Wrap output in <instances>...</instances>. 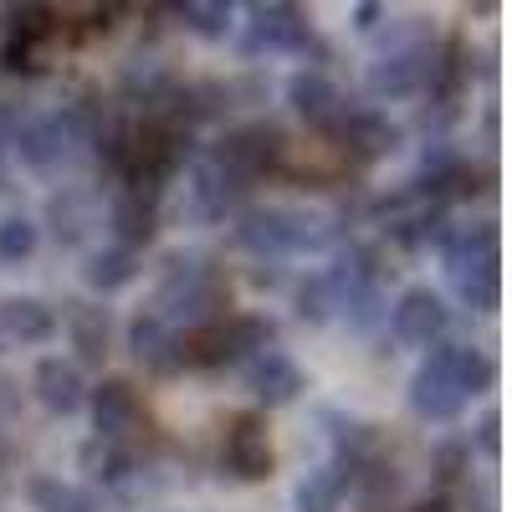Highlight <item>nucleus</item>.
Instances as JSON below:
<instances>
[{
  "label": "nucleus",
  "instance_id": "obj_1",
  "mask_svg": "<svg viewBox=\"0 0 512 512\" xmlns=\"http://www.w3.org/2000/svg\"><path fill=\"white\" fill-rule=\"evenodd\" d=\"M231 308V287L226 277L205 262V256H164V272H159V292H154V318L164 328H200V323H221V313Z\"/></svg>",
  "mask_w": 512,
  "mask_h": 512
},
{
  "label": "nucleus",
  "instance_id": "obj_2",
  "mask_svg": "<svg viewBox=\"0 0 512 512\" xmlns=\"http://www.w3.org/2000/svg\"><path fill=\"white\" fill-rule=\"evenodd\" d=\"M338 216H323V210H287V205H256L236 216V246H246L262 262H277V256L292 251H323L338 241Z\"/></svg>",
  "mask_w": 512,
  "mask_h": 512
},
{
  "label": "nucleus",
  "instance_id": "obj_3",
  "mask_svg": "<svg viewBox=\"0 0 512 512\" xmlns=\"http://www.w3.org/2000/svg\"><path fill=\"white\" fill-rule=\"evenodd\" d=\"M446 256V277L456 287V297L466 308H477V313H497L502 303V251H497V226L492 221H472V226H456L446 231V241L436 246Z\"/></svg>",
  "mask_w": 512,
  "mask_h": 512
},
{
  "label": "nucleus",
  "instance_id": "obj_4",
  "mask_svg": "<svg viewBox=\"0 0 512 512\" xmlns=\"http://www.w3.org/2000/svg\"><path fill=\"white\" fill-rule=\"evenodd\" d=\"M308 47H318V36H313V21L303 6H287V0H256V6H246V36H241L246 57L308 52Z\"/></svg>",
  "mask_w": 512,
  "mask_h": 512
},
{
  "label": "nucleus",
  "instance_id": "obj_5",
  "mask_svg": "<svg viewBox=\"0 0 512 512\" xmlns=\"http://www.w3.org/2000/svg\"><path fill=\"white\" fill-rule=\"evenodd\" d=\"M456 354H461V344H431V354L420 359V369L410 379V410L420 420H456L466 410Z\"/></svg>",
  "mask_w": 512,
  "mask_h": 512
},
{
  "label": "nucleus",
  "instance_id": "obj_6",
  "mask_svg": "<svg viewBox=\"0 0 512 512\" xmlns=\"http://www.w3.org/2000/svg\"><path fill=\"white\" fill-rule=\"evenodd\" d=\"M210 154H216L231 175H241L251 185L262 175H277V169L287 164V134L277 123H251V128H236L231 139H221Z\"/></svg>",
  "mask_w": 512,
  "mask_h": 512
},
{
  "label": "nucleus",
  "instance_id": "obj_7",
  "mask_svg": "<svg viewBox=\"0 0 512 512\" xmlns=\"http://www.w3.org/2000/svg\"><path fill=\"white\" fill-rule=\"evenodd\" d=\"M431 41L425 36H405L400 47H390L374 67H369V98H379V103H395V98H415V93H425V72H431Z\"/></svg>",
  "mask_w": 512,
  "mask_h": 512
},
{
  "label": "nucleus",
  "instance_id": "obj_8",
  "mask_svg": "<svg viewBox=\"0 0 512 512\" xmlns=\"http://www.w3.org/2000/svg\"><path fill=\"white\" fill-rule=\"evenodd\" d=\"M11 144H16L21 164H26V169H41V175H52L57 164H67V159L82 149L77 128H72V118H67L62 108L16 123V128H11Z\"/></svg>",
  "mask_w": 512,
  "mask_h": 512
},
{
  "label": "nucleus",
  "instance_id": "obj_9",
  "mask_svg": "<svg viewBox=\"0 0 512 512\" xmlns=\"http://www.w3.org/2000/svg\"><path fill=\"white\" fill-rule=\"evenodd\" d=\"M221 466L236 482H262L272 477V436H267V415H231L226 441H221Z\"/></svg>",
  "mask_w": 512,
  "mask_h": 512
},
{
  "label": "nucleus",
  "instance_id": "obj_10",
  "mask_svg": "<svg viewBox=\"0 0 512 512\" xmlns=\"http://www.w3.org/2000/svg\"><path fill=\"white\" fill-rule=\"evenodd\" d=\"M241 195H246V180L231 175L216 154H205V159L190 169V216H195V221H205V226L226 221L231 210L241 205Z\"/></svg>",
  "mask_w": 512,
  "mask_h": 512
},
{
  "label": "nucleus",
  "instance_id": "obj_11",
  "mask_svg": "<svg viewBox=\"0 0 512 512\" xmlns=\"http://www.w3.org/2000/svg\"><path fill=\"white\" fill-rule=\"evenodd\" d=\"M328 134L344 144V154H349L354 164H374V159H384V154L400 149V128L384 118V113H374V108H354V113L344 108Z\"/></svg>",
  "mask_w": 512,
  "mask_h": 512
},
{
  "label": "nucleus",
  "instance_id": "obj_12",
  "mask_svg": "<svg viewBox=\"0 0 512 512\" xmlns=\"http://www.w3.org/2000/svg\"><path fill=\"white\" fill-rule=\"evenodd\" d=\"M446 323H451V313H446V303H441V292H431V287H410V292H400V303L390 308V328H395V338H400V344H415V349L441 344Z\"/></svg>",
  "mask_w": 512,
  "mask_h": 512
},
{
  "label": "nucleus",
  "instance_id": "obj_13",
  "mask_svg": "<svg viewBox=\"0 0 512 512\" xmlns=\"http://www.w3.org/2000/svg\"><path fill=\"white\" fill-rule=\"evenodd\" d=\"M241 374H246V390L262 400V405H292L297 395L308 390V374L297 369V359L282 354V349L251 354V359L241 364Z\"/></svg>",
  "mask_w": 512,
  "mask_h": 512
},
{
  "label": "nucleus",
  "instance_id": "obj_14",
  "mask_svg": "<svg viewBox=\"0 0 512 512\" xmlns=\"http://www.w3.org/2000/svg\"><path fill=\"white\" fill-rule=\"evenodd\" d=\"M31 390L41 400V410L47 415H77L82 405H88V384H82V369L72 359H41L36 374H31Z\"/></svg>",
  "mask_w": 512,
  "mask_h": 512
},
{
  "label": "nucleus",
  "instance_id": "obj_15",
  "mask_svg": "<svg viewBox=\"0 0 512 512\" xmlns=\"http://www.w3.org/2000/svg\"><path fill=\"white\" fill-rule=\"evenodd\" d=\"M287 103L297 118H308L313 128H333L338 113H344V93L333 88V77L318 72V67H303L287 77Z\"/></svg>",
  "mask_w": 512,
  "mask_h": 512
},
{
  "label": "nucleus",
  "instance_id": "obj_16",
  "mask_svg": "<svg viewBox=\"0 0 512 512\" xmlns=\"http://www.w3.org/2000/svg\"><path fill=\"white\" fill-rule=\"evenodd\" d=\"M108 226H113V246H128V251H139L154 231H159V195L149 190H134V185H123L108 205Z\"/></svg>",
  "mask_w": 512,
  "mask_h": 512
},
{
  "label": "nucleus",
  "instance_id": "obj_17",
  "mask_svg": "<svg viewBox=\"0 0 512 512\" xmlns=\"http://www.w3.org/2000/svg\"><path fill=\"white\" fill-rule=\"evenodd\" d=\"M93 405V425H98V441H123L128 431L139 425V395H134V384L128 379H103L98 390L88 395Z\"/></svg>",
  "mask_w": 512,
  "mask_h": 512
},
{
  "label": "nucleus",
  "instance_id": "obj_18",
  "mask_svg": "<svg viewBox=\"0 0 512 512\" xmlns=\"http://www.w3.org/2000/svg\"><path fill=\"white\" fill-rule=\"evenodd\" d=\"M128 354L154 374H180V338L175 328H164L154 313H139L128 323Z\"/></svg>",
  "mask_w": 512,
  "mask_h": 512
},
{
  "label": "nucleus",
  "instance_id": "obj_19",
  "mask_svg": "<svg viewBox=\"0 0 512 512\" xmlns=\"http://www.w3.org/2000/svg\"><path fill=\"white\" fill-rule=\"evenodd\" d=\"M57 333V313L41 297H6L0 303V344H47Z\"/></svg>",
  "mask_w": 512,
  "mask_h": 512
},
{
  "label": "nucleus",
  "instance_id": "obj_20",
  "mask_svg": "<svg viewBox=\"0 0 512 512\" xmlns=\"http://www.w3.org/2000/svg\"><path fill=\"white\" fill-rule=\"evenodd\" d=\"M354 466L344 461H323L313 466V472L297 482V512H338V502H344V492L354 487Z\"/></svg>",
  "mask_w": 512,
  "mask_h": 512
},
{
  "label": "nucleus",
  "instance_id": "obj_21",
  "mask_svg": "<svg viewBox=\"0 0 512 512\" xmlns=\"http://www.w3.org/2000/svg\"><path fill=\"white\" fill-rule=\"evenodd\" d=\"M67 333H72L77 359H82V364H93V369H103V359H108V333H113L108 308H103V303H72V313H67Z\"/></svg>",
  "mask_w": 512,
  "mask_h": 512
},
{
  "label": "nucleus",
  "instance_id": "obj_22",
  "mask_svg": "<svg viewBox=\"0 0 512 512\" xmlns=\"http://www.w3.org/2000/svg\"><path fill=\"white\" fill-rule=\"evenodd\" d=\"M62 31V16L52 6H6L0 11V41H21V47H47Z\"/></svg>",
  "mask_w": 512,
  "mask_h": 512
},
{
  "label": "nucleus",
  "instance_id": "obj_23",
  "mask_svg": "<svg viewBox=\"0 0 512 512\" xmlns=\"http://www.w3.org/2000/svg\"><path fill=\"white\" fill-rule=\"evenodd\" d=\"M323 425H328V441H333V461H344V466L359 472V466L369 461V451H374V425H364L344 410H323Z\"/></svg>",
  "mask_w": 512,
  "mask_h": 512
},
{
  "label": "nucleus",
  "instance_id": "obj_24",
  "mask_svg": "<svg viewBox=\"0 0 512 512\" xmlns=\"http://www.w3.org/2000/svg\"><path fill=\"white\" fill-rule=\"evenodd\" d=\"M139 277V251H128V246H103L88 256V267H82V282H88L93 292H118Z\"/></svg>",
  "mask_w": 512,
  "mask_h": 512
},
{
  "label": "nucleus",
  "instance_id": "obj_25",
  "mask_svg": "<svg viewBox=\"0 0 512 512\" xmlns=\"http://www.w3.org/2000/svg\"><path fill=\"white\" fill-rule=\"evenodd\" d=\"M77 461H82V472H88L98 487H123L128 477H134V466H139L134 456L123 451V441H98V436L77 451Z\"/></svg>",
  "mask_w": 512,
  "mask_h": 512
},
{
  "label": "nucleus",
  "instance_id": "obj_26",
  "mask_svg": "<svg viewBox=\"0 0 512 512\" xmlns=\"http://www.w3.org/2000/svg\"><path fill=\"white\" fill-rule=\"evenodd\" d=\"M47 221H52V231H57L62 246H77L82 236H88V226H93V200L82 195V190H62L47 205Z\"/></svg>",
  "mask_w": 512,
  "mask_h": 512
},
{
  "label": "nucleus",
  "instance_id": "obj_27",
  "mask_svg": "<svg viewBox=\"0 0 512 512\" xmlns=\"http://www.w3.org/2000/svg\"><path fill=\"white\" fill-rule=\"evenodd\" d=\"M31 507L36 512H98V497L88 487H72L57 477H31Z\"/></svg>",
  "mask_w": 512,
  "mask_h": 512
},
{
  "label": "nucleus",
  "instance_id": "obj_28",
  "mask_svg": "<svg viewBox=\"0 0 512 512\" xmlns=\"http://www.w3.org/2000/svg\"><path fill=\"white\" fill-rule=\"evenodd\" d=\"M175 16L185 21V31L205 36V41H221L231 31V0H185V6H175Z\"/></svg>",
  "mask_w": 512,
  "mask_h": 512
},
{
  "label": "nucleus",
  "instance_id": "obj_29",
  "mask_svg": "<svg viewBox=\"0 0 512 512\" xmlns=\"http://www.w3.org/2000/svg\"><path fill=\"white\" fill-rule=\"evenodd\" d=\"M354 487H359V507L364 512H384L395 502V492H400V472H395V466H384V461H364Z\"/></svg>",
  "mask_w": 512,
  "mask_h": 512
},
{
  "label": "nucleus",
  "instance_id": "obj_30",
  "mask_svg": "<svg viewBox=\"0 0 512 512\" xmlns=\"http://www.w3.org/2000/svg\"><path fill=\"white\" fill-rule=\"evenodd\" d=\"M297 318L313 323V328H323V323L338 318V297H333V287H328L323 272H313V277L297 282Z\"/></svg>",
  "mask_w": 512,
  "mask_h": 512
},
{
  "label": "nucleus",
  "instance_id": "obj_31",
  "mask_svg": "<svg viewBox=\"0 0 512 512\" xmlns=\"http://www.w3.org/2000/svg\"><path fill=\"white\" fill-rule=\"evenodd\" d=\"M36 241H41V231H36L31 216H6V221H0V267H21V262H31Z\"/></svg>",
  "mask_w": 512,
  "mask_h": 512
},
{
  "label": "nucleus",
  "instance_id": "obj_32",
  "mask_svg": "<svg viewBox=\"0 0 512 512\" xmlns=\"http://www.w3.org/2000/svg\"><path fill=\"white\" fill-rule=\"evenodd\" d=\"M431 472H436V482H441V487H456L466 472H472V446L456 441V436H446V441L431 451Z\"/></svg>",
  "mask_w": 512,
  "mask_h": 512
},
{
  "label": "nucleus",
  "instance_id": "obj_33",
  "mask_svg": "<svg viewBox=\"0 0 512 512\" xmlns=\"http://www.w3.org/2000/svg\"><path fill=\"white\" fill-rule=\"evenodd\" d=\"M456 374H461V390H466V400H472V395L492 390L497 364H492V359H487L477 344H461V354H456Z\"/></svg>",
  "mask_w": 512,
  "mask_h": 512
},
{
  "label": "nucleus",
  "instance_id": "obj_34",
  "mask_svg": "<svg viewBox=\"0 0 512 512\" xmlns=\"http://www.w3.org/2000/svg\"><path fill=\"white\" fill-rule=\"evenodd\" d=\"M0 72H11V77H41V72H47V57H41L36 47H21V41H0Z\"/></svg>",
  "mask_w": 512,
  "mask_h": 512
},
{
  "label": "nucleus",
  "instance_id": "obj_35",
  "mask_svg": "<svg viewBox=\"0 0 512 512\" xmlns=\"http://www.w3.org/2000/svg\"><path fill=\"white\" fill-rule=\"evenodd\" d=\"M477 446H482L487 461L502 456V415H497V410H487V415L477 420Z\"/></svg>",
  "mask_w": 512,
  "mask_h": 512
},
{
  "label": "nucleus",
  "instance_id": "obj_36",
  "mask_svg": "<svg viewBox=\"0 0 512 512\" xmlns=\"http://www.w3.org/2000/svg\"><path fill=\"white\" fill-rule=\"evenodd\" d=\"M16 410H21V384L11 374H0V425H6Z\"/></svg>",
  "mask_w": 512,
  "mask_h": 512
},
{
  "label": "nucleus",
  "instance_id": "obj_37",
  "mask_svg": "<svg viewBox=\"0 0 512 512\" xmlns=\"http://www.w3.org/2000/svg\"><path fill=\"white\" fill-rule=\"evenodd\" d=\"M384 16H390V11L374 6V0H359V6H354V26H359V31H379Z\"/></svg>",
  "mask_w": 512,
  "mask_h": 512
},
{
  "label": "nucleus",
  "instance_id": "obj_38",
  "mask_svg": "<svg viewBox=\"0 0 512 512\" xmlns=\"http://www.w3.org/2000/svg\"><path fill=\"white\" fill-rule=\"evenodd\" d=\"M410 512H456V502H451L446 492H436V497H420Z\"/></svg>",
  "mask_w": 512,
  "mask_h": 512
},
{
  "label": "nucleus",
  "instance_id": "obj_39",
  "mask_svg": "<svg viewBox=\"0 0 512 512\" xmlns=\"http://www.w3.org/2000/svg\"><path fill=\"white\" fill-rule=\"evenodd\" d=\"M0 461H6V441H0Z\"/></svg>",
  "mask_w": 512,
  "mask_h": 512
}]
</instances>
